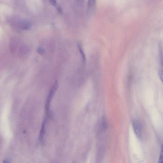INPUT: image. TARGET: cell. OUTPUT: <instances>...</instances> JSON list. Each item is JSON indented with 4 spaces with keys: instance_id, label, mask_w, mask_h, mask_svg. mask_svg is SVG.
Wrapping results in <instances>:
<instances>
[{
    "instance_id": "cell-1",
    "label": "cell",
    "mask_w": 163,
    "mask_h": 163,
    "mask_svg": "<svg viewBox=\"0 0 163 163\" xmlns=\"http://www.w3.org/2000/svg\"><path fill=\"white\" fill-rule=\"evenodd\" d=\"M58 87V82L56 81L50 90L49 93L48 94L47 98L46 105H45V109L46 112V116H48L49 114V108L50 104L53 98V96L56 91L57 90Z\"/></svg>"
},
{
    "instance_id": "cell-2",
    "label": "cell",
    "mask_w": 163,
    "mask_h": 163,
    "mask_svg": "<svg viewBox=\"0 0 163 163\" xmlns=\"http://www.w3.org/2000/svg\"><path fill=\"white\" fill-rule=\"evenodd\" d=\"M133 128L137 137L139 139L142 138V125L138 120H135L133 122Z\"/></svg>"
},
{
    "instance_id": "cell-3",
    "label": "cell",
    "mask_w": 163,
    "mask_h": 163,
    "mask_svg": "<svg viewBox=\"0 0 163 163\" xmlns=\"http://www.w3.org/2000/svg\"><path fill=\"white\" fill-rule=\"evenodd\" d=\"M20 28L23 30H29L32 27V23L29 20H23L20 21Z\"/></svg>"
},
{
    "instance_id": "cell-4",
    "label": "cell",
    "mask_w": 163,
    "mask_h": 163,
    "mask_svg": "<svg viewBox=\"0 0 163 163\" xmlns=\"http://www.w3.org/2000/svg\"><path fill=\"white\" fill-rule=\"evenodd\" d=\"M47 120V119L45 118L43 123H42V128H41L40 132V136H39V138H40V141H42L43 140L45 133V126Z\"/></svg>"
},
{
    "instance_id": "cell-5",
    "label": "cell",
    "mask_w": 163,
    "mask_h": 163,
    "mask_svg": "<svg viewBox=\"0 0 163 163\" xmlns=\"http://www.w3.org/2000/svg\"><path fill=\"white\" fill-rule=\"evenodd\" d=\"M102 125L104 130L107 129L108 126V123L107 118L106 117H103L102 120Z\"/></svg>"
},
{
    "instance_id": "cell-6",
    "label": "cell",
    "mask_w": 163,
    "mask_h": 163,
    "mask_svg": "<svg viewBox=\"0 0 163 163\" xmlns=\"http://www.w3.org/2000/svg\"><path fill=\"white\" fill-rule=\"evenodd\" d=\"M78 47L79 48L80 52L81 53L83 61L84 62H85L86 61V57L85 54H84L80 45H78Z\"/></svg>"
},
{
    "instance_id": "cell-7",
    "label": "cell",
    "mask_w": 163,
    "mask_h": 163,
    "mask_svg": "<svg viewBox=\"0 0 163 163\" xmlns=\"http://www.w3.org/2000/svg\"><path fill=\"white\" fill-rule=\"evenodd\" d=\"M88 8L90 10H92L94 8L96 5V1H89L88 3Z\"/></svg>"
},
{
    "instance_id": "cell-8",
    "label": "cell",
    "mask_w": 163,
    "mask_h": 163,
    "mask_svg": "<svg viewBox=\"0 0 163 163\" xmlns=\"http://www.w3.org/2000/svg\"><path fill=\"white\" fill-rule=\"evenodd\" d=\"M37 51L38 54L40 55H43L45 54V51L42 47H39L37 48Z\"/></svg>"
},
{
    "instance_id": "cell-9",
    "label": "cell",
    "mask_w": 163,
    "mask_h": 163,
    "mask_svg": "<svg viewBox=\"0 0 163 163\" xmlns=\"http://www.w3.org/2000/svg\"><path fill=\"white\" fill-rule=\"evenodd\" d=\"M163 147L162 145H161V151L160 154L159 161L158 163H163Z\"/></svg>"
},
{
    "instance_id": "cell-10",
    "label": "cell",
    "mask_w": 163,
    "mask_h": 163,
    "mask_svg": "<svg viewBox=\"0 0 163 163\" xmlns=\"http://www.w3.org/2000/svg\"><path fill=\"white\" fill-rule=\"evenodd\" d=\"M56 8L57 9L58 11L60 13H62V7H61L60 6L58 5L56 6Z\"/></svg>"
},
{
    "instance_id": "cell-11",
    "label": "cell",
    "mask_w": 163,
    "mask_h": 163,
    "mask_svg": "<svg viewBox=\"0 0 163 163\" xmlns=\"http://www.w3.org/2000/svg\"><path fill=\"white\" fill-rule=\"evenodd\" d=\"M49 2L51 5L55 6V7H56V6L57 5V2H56V1L52 0V1H49Z\"/></svg>"
},
{
    "instance_id": "cell-12",
    "label": "cell",
    "mask_w": 163,
    "mask_h": 163,
    "mask_svg": "<svg viewBox=\"0 0 163 163\" xmlns=\"http://www.w3.org/2000/svg\"><path fill=\"white\" fill-rule=\"evenodd\" d=\"M159 75L161 80L162 81L163 79V71L162 69H160L159 70Z\"/></svg>"
},
{
    "instance_id": "cell-13",
    "label": "cell",
    "mask_w": 163,
    "mask_h": 163,
    "mask_svg": "<svg viewBox=\"0 0 163 163\" xmlns=\"http://www.w3.org/2000/svg\"><path fill=\"white\" fill-rule=\"evenodd\" d=\"M3 163H11L10 161L7 160H4L3 161Z\"/></svg>"
}]
</instances>
